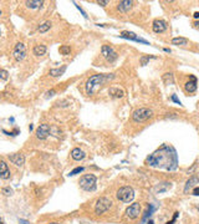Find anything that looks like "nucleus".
<instances>
[{
    "instance_id": "obj_1",
    "label": "nucleus",
    "mask_w": 199,
    "mask_h": 224,
    "mask_svg": "<svg viewBox=\"0 0 199 224\" xmlns=\"http://www.w3.org/2000/svg\"><path fill=\"white\" fill-rule=\"evenodd\" d=\"M147 163L151 167L173 171L177 168V153L173 147L163 144L147 158Z\"/></svg>"
},
{
    "instance_id": "obj_2",
    "label": "nucleus",
    "mask_w": 199,
    "mask_h": 224,
    "mask_svg": "<svg viewBox=\"0 0 199 224\" xmlns=\"http://www.w3.org/2000/svg\"><path fill=\"white\" fill-rule=\"evenodd\" d=\"M112 78H113V74H97V75L91 76L88 80L86 81V85H85L86 94L88 96L94 95L95 92L97 91L98 87H101L107 81L112 80Z\"/></svg>"
},
{
    "instance_id": "obj_3",
    "label": "nucleus",
    "mask_w": 199,
    "mask_h": 224,
    "mask_svg": "<svg viewBox=\"0 0 199 224\" xmlns=\"http://www.w3.org/2000/svg\"><path fill=\"white\" fill-rule=\"evenodd\" d=\"M96 182H97V178H96L95 174H84L81 178H80L78 184L84 191L91 192V191L96 189Z\"/></svg>"
},
{
    "instance_id": "obj_4",
    "label": "nucleus",
    "mask_w": 199,
    "mask_h": 224,
    "mask_svg": "<svg viewBox=\"0 0 199 224\" xmlns=\"http://www.w3.org/2000/svg\"><path fill=\"white\" fill-rule=\"evenodd\" d=\"M151 117H153V111L151 109H146V107L137 109L133 113H132V120L135 122H138V123L147 121Z\"/></svg>"
},
{
    "instance_id": "obj_5",
    "label": "nucleus",
    "mask_w": 199,
    "mask_h": 224,
    "mask_svg": "<svg viewBox=\"0 0 199 224\" xmlns=\"http://www.w3.org/2000/svg\"><path fill=\"white\" fill-rule=\"evenodd\" d=\"M117 199L118 201H121V202H123V203H129V202H132L133 201V198H135V191H133V188L132 187H122V188H119L118 191H117Z\"/></svg>"
},
{
    "instance_id": "obj_6",
    "label": "nucleus",
    "mask_w": 199,
    "mask_h": 224,
    "mask_svg": "<svg viewBox=\"0 0 199 224\" xmlns=\"http://www.w3.org/2000/svg\"><path fill=\"white\" fill-rule=\"evenodd\" d=\"M111 205H112V202H111L110 198H107V197H101V198L97 199V202H96L95 213L97 215H101V214L107 212V210L111 208Z\"/></svg>"
},
{
    "instance_id": "obj_7",
    "label": "nucleus",
    "mask_w": 199,
    "mask_h": 224,
    "mask_svg": "<svg viewBox=\"0 0 199 224\" xmlns=\"http://www.w3.org/2000/svg\"><path fill=\"white\" fill-rule=\"evenodd\" d=\"M101 54H102V56L107 60L108 62H113V61H116V59H117V54H116V51L111 47V46H108V45H103L102 47H101Z\"/></svg>"
},
{
    "instance_id": "obj_8",
    "label": "nucleus",
    "mask_w": 199,
    "mask_h": 224,
    "mask_svg": "<svg viewBox=\"0 0 199 224\" xmlns=\"http://www.w3.org/2000/svg\"><path fill=\"white\" fill-rule=\"evenodd\" d=\"M12 56L16 61H21L24 60V57L26 56V46L22 43H19L15 45L14 50H12Z\"/></svg>"
},
{
    "instance_id": "obj_9",
    "label": "nucleus",
    "mask_w": 199,
    "mask_h": 224,
    "mask_svg": "<svg viewBox=\"0 0 199 224\" xmlns=\"http://www.w3.org/2000/svg\"><path fill=\"white\" fill-rule=\"evenodd\" d=\"M139 213H141V204L139 203H133L131 204L127 209H126V215L127 218L129 219H136L139 217Z\"/></svg>"
},
{
    "instance_id": "obj_10",
    "label": "nucleus",
    "mask_w": 199,
    "mask_h": 224,
    "mask_svg": "<svg viewBox=\"0 0 199 224\" xmlns=\"http://www.w3.org/2000/svg\"><path fill=\"white\" fill-rule=\"evenodd\" d=\"M119 36L123 37V39H128V40H133V41H137V43L144 44V45H149V43H148L147 40H144V39L138 37L135 33H132V31H122Z\"/></svg>"
},
{
    "instance_id": "obj_11",
    "label": "nucleus",
    "mask_w": 199,
    "mask_h": 224,
    "mask_svg": "<svg viewBox=\"0 0 199 224\" xmlns=\"http://www.w3.org/2000/svg\"><path fill=\"white\" fill-rule=\"evenodd\" d=\"M35 135H36V137L39 140H45L50 135V126L49 125H45V123L44 125H40L37 127V129H36Z\"/></svg>"
},
{
    "instance_id": "obj_12",
    "label": "nucleus",
    "mask_w": 199,
    "mask_h": 224,
    "mask_svg": "<svg viewBox=\"0 0 199 224\" xmlns=\"http://www.w3.org/2000/svg\"><path fill=\"white\" fill-rule=\"evenodd\" d=\"M152 29H153L154 33L161 34V33L166 31V29H167V22H166L164 20H162V19H156V20L153 21V24H152Z\"/></svg>"
},
{
    "instance_id": "obj_13",
    "label": "nucleus",
    "mask_w": 199,
    "mask_h": 224,
    "mask_svg": "<svg viewBox=\"0 0 199 224\" xmlns=\"http://www.w3.org/2000/svg\"><path fill=\"white\" fill-rule=\"evenodd\" d=\"M132 6H133V2H131V0H123V2H119L117 4V10L119 12H122V14H126L128 12Z\"/></svg>"
},
{
    "instance_id": "obj_14",
    "label": "nucleus",
    "mask_w": 199,
    "mask_h": 224,
    "mask_svg": "<svg viewBox=\"0 0 199 224\" xmlns=\"http://www.w3.org/2000/svg\"><path fill=\"white\" fill-rule=\"evenodd\" d=\"M9 160H10V162H12L15 166L21 167L24 164V162H25V157L21 153H14V154H9Z\"/></svg>"
},
{
    "instance_id": "obj_15",
    "label": "nucleus",
    "mask_w": 199,
    "mask_h": 224,
    "mask_svg": "<svg viewBox=\"0 0 199 224\" xmlns=\"http://www.w3.org/2000/svg\"><path fill=\"white\" fill-rule=\"evenodd\" d=\"M189 78H190L192 81L185 82L184 90L187 91L188 94H193V92H195V90H197V78H195V76H193V75H190Z\"/></svg>"
},
{
    "instance_id": "obj_16",
    "label": "nucleus",
    "mask_w": 199,
    "mask_h": 224,
    "mask_svg": "<svg viewBox=\"0 0 199 224\" xmlns=\"http://www.w3.org/2000/svg\"><path fill=\"white\" fill-rule=\"evenodd\" d=\"M10 169L8 167V164L5 163V161H2V168H0V177L2 179H9L10 178Z\"/></svg>"
},
{
    "instance_id": "obj_17",
    "label": "nucleus",
    "mask_w": 199,
    "mask_h": 224,
    "mask_svg": "<svg viewBox=\"0 0 199 224\" xmlns=\"http://www.w3.org/2000/svg\"><path fill=\"white\" fill-rule=\"evenodd\" d=\"M71 157H72V160H75V161H81V160H84V158L86 157V153L82 150H80V148H74L71 151Z\"/></svg>"
},
{
    "instance_id": "obj_18",
    "label": "nucleus",
    "mask_w": 199,
    "mask_h": 224,
    "mask_svg": "<svg viewBox=\"0 0 199 224\" xmlns=\"http://www.w3.org/2000/svg\"><path fill=\"white\" fill-rule=\"evenodd\" d=\"M108 94L112 97H115V98H121V97L125 96V92L122 90H119L118 87H110L108 88Z\"/></svg>"
},
{
    "instance_id": "obj_19",
    "label": "nucleus",
    "mask_w": 199,
    "mask_h": 224,
    "mask_svg": "<svg viewBox=\"0 0 199 224\" xmlns=\"http://www.w3.org/2000/svg\"><path fill=\"white\" fill-rule=\"evenodd\" d=\"M46 46L45 45H35L34 49H33V54L35 56H43L46 54Z\"/></svg>"
},
{
    "instance_id": "obj_20",
    "label": "nucleus",
    "mask_w": 199,
    "mask_h": 224,
    "mask_svg": "<svg viewBox=\"0 0 199 224\" xmlns=\"http://www.w3.org/2000/svg\"><path fill=\"white\" fill-rule=\"evenodd\" d=\"M66 69H67V66H66V65H63V66L57 67V69H51L49 74H50L52 77H59V76H61V75H63V74H65Z\"/></svg>"
},
{
    "instance_id": "obj_21",
    "label": "nucleus",
    "mask_w": 199,
    "mask_h": 224,
    "mask_svg": "<svg viewBox=\"0 0 199 224\" xmlns=\"http://www.w3.org/2000/svg\"><path fill=\"white\" fill-rule=\"evenodd\" d=\"M199 182V179L197 178V177H190L188 181H187V183H185V187H184V193H188V191L189 189H192L195 184Z\"/></svg>"
},
{
    "instance_id": "obj_22",
    "label": "nucleus",
    "mask_w": 199,
    "mask_h": 224,
    "mask_svg": "<svg viewBox=\"0 0 199 224\" xmlns=\"http://www.w3.org/2000/svg\"><path fill=\"white\" fill-rule=\"evenodd\" d=\"M172 44L178 45V46H185L188 44V40L185 37H173L172 39Z\"/></svg>"
},
{
    "instance_id": "obj_23",
    "label": "nucleus",
    "mask_w": 199,
    "mask_h": 224,
    "mask_svg": "<svg viewBox=\"0 0 199 224\" xmlns=\"http://www.w3.org/2000/svg\"><path fill=\"white\" fill-rule=\"evenodd\" d=\"M51 29V21H45L44 24H41L37 28V30H39V33H41V34H44V33H46V31H49Z\"/></svg>"
},
{
    "instance_id": "obj_24",
    "label": "nucleus",
    "mask_w": 199,
    "mask_h": 224,
    "mask_svg": "<svg viewBox=\"0 0 199 224\" xmlns=\"http://www.w3.org/2000/svg\"><path fill=\"white\" fill-rule=\"evenodd\" d=\"M26 5H28V8H31V9H37V8H40L43 4H44V2H39V0H31V2H26L25 3Z\"/></svg>"
},
{
    "instance_id": "obj_25",
    "label": "nucleus",
    "mask_w": 199,
    "mask_h": 224,
    "mask_svg": "<svg viewBox=\"0 0 199 224\" xmlns=\"http://www.w3.org/2000/svg\"><path fill=\"white\" fill-rule=\"evenodd\" d=\"M163 80H164V82L167 84V85H173L174 84V80H173V74H164L163 75Z\"/></svg>"
},
{
    "instance_id": "obj_26",
    "label": "nucleus",
    "mask_w": 199,
    "mask_h": 224,
    "mask_svg": "<svg viewBox=\"0 0 199 224\" xmlns=\"http://www.w3.org/2000/svg\"><path fill=\"white\" fill-rule=\"evenodd\" d=\"M59 51L61 52L62 55H69L70 52H71V49H70V46H67V45H62V46L59 49Z\"/></svg>"
},
{
    "instance_id": "obj_27",
    "label": "nucleus",
    "mask_w": 199,
    "mask_h": 224,
    "mask_svg": "<svg viewBox=\"0 0 199 224\" xmlns=\"http://www.w3.org/2000/svg\"><path fill=\"white\" fill-rule=\"evenodd\" d=\"M154 210V207H153V204H149V207H148V210L147 212H146V214H144V217H143V219H142V224L146 222V219H147L151 214H152V212Z\"/></svg>"
},
{
    "instance_id": "obj_28",
    "label": "nucleus",
    "mask_w": 199,
    "mask_h": 224,
    "mask_svg": "<svg viewBox=\"0 0 199 224\" xmlns=\"http://www.w3.org/2000/svg\"><path fill=\"white\" fill-rule=\"evenodd\" d=\"M84 167H76L75 169H72L71 172H70V176H76V174H78V173H81V172H84Z\"/></svg>"
},
{
    "instance_id": "obj_29",
    "label": "nucleus",
    "mask_w": 199,
    "mask_h": 224,
    "mask_svg": "<svg viewBox=\"0 0 199 224\" xmlns=\"http://www.w3.org/2000/svg\"><path fill=\"white\" fill-rule=\"evenodd\" d=\"M149 59H153V56H143V57L141 59V62H142V65H143V66H144L146 64H147V61H148Z\"/></svg>"
},
{
    "instance_id": "obj_30",
    "label": "nucleus",
    "mask_w": 199,
    "mask_h": 224,
    "mask_svg": "<svg viewBox=\"0 0 199 224\" xmlns=\"http://www.w3.org/2000/svg\"><path fill=\"white\" fill-rule=\"evenodd\" d=\"M170 98H172V101H173V102H176V103H178V105H180V106H182V102H180V100L177 97V95H172Z\"/></svg>"
},
{
    "instance_id": "obj_31",
    "label": "nucleus",
    "mask_w": 199,
    "mask_h": 224,
    "mask_svg": "<svg viewBox=\"0 0 199 224\" xmlns=\"http://www.w3.org/2000/svg\"><path fill=\"white\" fill-rule=\"evenodd\" d=\"M3 193H4L5 195H11V194H12V191H11L10 188H3Z\"/></svg>"
},
{
    "instance_id": "obj_32",
    "label": "nucleus",
    "mask_w": 199,
    "mask_h": 224,
    "mask_svg": "<svg viewBox=\"0 0 199 224\" xmlns=\"http://www.w3.org/2000/svg\"><path fill=\"white\" fill-rule=\"evenodd\" d=\"M2 78H3V80H6V78H8V71L2 70Z\"/></svg>"
},
{
    "instance_id": "obj_33",
    "label": "nucleus",
    "mask_w": 199,
    "mask_h": 224,
    "mask_svg": "<svg viewBox=\"0 0 199 224\" xmlns=\"http://www.w3.org/2000/svg\"><path fill=\"white\" fill-rule=\"evenodd\" d=\"M75 5H76V8H77V9L80 10V11H81V12H82V15H84V18H87V15H86V12H85V11H84V10H82L81 8H80V5H77L76 3H75Z\"/></svg>"
},
{
    "instance_id": "obj_34",
    "label": "nucleus",
    "mask_w": 199,
    "mask_h": 224,
    "mask_svg": "<svg viewBox=\"0 0 199 224\" xmlns=\"http://www.w3.org/2000/svg\"><path fill=\"white\" fill-rule=\"evenodd\" d=\"M178 214H179V213H174V217H173V219H172L170 222H168L167 224H173V223L176 222V219H177V217H178Z\"/></svg>"
},
{
    "instance_id": "obj_35",
    "label": "nucleus",
    "mask_w": 199,
    "mask_h": 224,
    "mask_svg": "<svg viewBox=\"0 0 199 224\" xmlns=\"http://www.w3.org/2000/svg\"><path fill=\"white\" fill-rule=\"evenodd\" d=\"M193 194H194V195H199V187H195V188L193 189Z\"/></svg>"
},
{
    "instance_id": "obj_36",
    "label": "nucleus",
    "mask_w": 199,
    "mask_h": 224,
    "mask_svg": "<svg viewBox=\"0 0 199 224\" xmlns=\"http://www.w3.org/2000/svg\"><path fill=\"white\" fill-rule=\"evenodd\" d=\"M19 224H29V222L28 220H24V219H20L19 220Z\"/></svg>"
},
{
    "instance_id": "obj_37",
    "label": "nucleus",
    "mask_w": 199,
    "mask_h": 224,
    "mask_svg": "<svg viewBox=\"0 0 199 224\" xmlns=\"http://www.w3.org/2000/svg\"><path fill=\"white\" fill-rule=\"evenodd\" d=\"M97 4H100V5H102V6H105L106 4H108V2H97Z\"/></svg>"
},
{
    "instance_id": "obj_38",
    "label": "nucleus",
    "mask_w": 199,
    "mask_h": 224,
    "mask_svg": "<svg viewBox=\"0 0 199 224\" xmlns=\"http://www.w3.org/2000/svg\"><path fill=\"white\" fill-rule=\"evenodd\" d=\"M193 16H194V19H199V11H195Z\"/></svg>"
},
{
    "instance_id": "obj_39",
    "label": "nucleus",
    "mask_w": 199,
    "mask_h": 224,
    "mask_svg": "<svg viewBox=\"0 0 199 224\" xmlns=\"http://www.w3.org/2000/svg\"><path fill=\"white\" fill-rule=\"evenodd\" d=\"M193 25H194V28H197V29H199V21H195V22H194Z\"/></svg>"
},
{
    "instance_id": "obj_40",
    "label": "nucleus",
    "mask_w": 199,
    "mask_h": 224,
    "mask_svg": "<svg viewBox=\"0 0 199 224\" xmlns=\"http://www.w3.org/2000/svg\"><path fill=\"white\" fill-rule=\"evenodd\" d=\"M54 92H55V91H54V90H51V91H49V92H47V95H50V96H51V95H52V94H54Z\"/></svg>"
},
{
    "instance_id": "obj_41",
    "label": "nucleus",
    "mask_w": 199,
    "mask_h": 224,
    "mask_svg": "<svg viewBox=\"0 0 199 224\" xmlns=\"http://www.w3.org/2000/svg\"><path fill=\"white\" fill-rule=\"evenodd\" d=\"M147 224H154V223H153V220H148V223H147Z\"/></svg>"
},
{
    "instance_id": "obj_42",
    "label": "nucleus",
    "mask_w": 199,
    "mask_h": 224,
    "mask_svg": "<svg viewBox=\"0 0 199 224\" xmlns=\"http://www.w3.org/2000/svg\"><path fill=\"white\" fill-rule=\"evenodd\" d=\"M50 224H60V223H50Z\"/></svg>"
}]
</instances>
